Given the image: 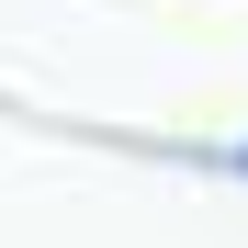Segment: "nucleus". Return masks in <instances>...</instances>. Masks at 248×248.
<instances>
[{
	"mask_svg": "<svg viewBox=\"0 0 248 248\" xmlns=\"http://www.w3.org/2000/svg\"><path fill=\"white\" fill-rule=\"evenodd\" d=\"M226 158H237V181H248V147H226Z\"/></svg>",
	"mask_w": 248,
	"mask_h": 248,
	"instance_id": "1",
	"label": "nucleus"
}]
</instances>
